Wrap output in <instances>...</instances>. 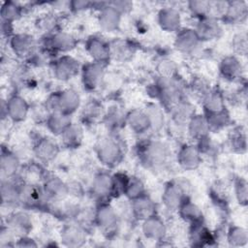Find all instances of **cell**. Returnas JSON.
Here are the masks:
<instances>
[{"mask_svg":"<svg viewBox=\"0 0 248 248\" xmlns=\"http://www.w3.org/2000/svg\"><path fill=\"white\" fill-rule=\"evenodd\" d=\"M82 119L85 122H95L96 120H98L101 116H104L103 114V109H102V105L99 104L97 101L92 100L90 102H88L83 109H82V113H81Z\"/></svg>","mask_w":248,"mask_h":248,"instance_id":"7bdbcfd3","label":"cell"},{"mask_svg":"<svg viewBox=\"0 0 248 248\" xmlns=\"http://www.w3.org/2000/svg\"><path fill=\"white\" fill-rule=\"evenodd\" d=\"M202 156L198 147L193 144L183 145L177 154V162L179 166L186 170H196L202 163Z\"/></svg>","mask_w":248,"mask_h":248,"instance_id":"e0dca14e","label":"cell"},{"mask_svg":"<svg viewBox=\"0 0 248 248\" xmlns=\"http://www.w3.org/2000/svg\"><path fill=\"white\" fill-rule=\"evenodd\" d=\"M177 211L180 217L184 221L190 223V225L203 222V214L202 210L190 199L184 201L177 209Z\"/></svg>","mask_w":248,"mask_h":248,"instance_id":"f546056e","label":"cell"},{"mask_svg":"<svg viewBox=\"0 0 248 248\" xmlns=\"http://www.w3.org/2000/svg\"><path fill=\"white\" fill-rule=\"evenodd\" d=\"M109 44L111 57H115L118 60H126L134 53V46L127 41L116 40Z\"/></svg>","mask_w":248,"mask_h":248,"instance_id":"74e56055","label":"cell"},{"mask_svg":"<svg viewBox=\"0 0 248 248\" xmlns=\"http://www.w3.org/2000/svg\"><path fill=\"white\" fill-rule=\"evenodd\" d=\"M33 150L35 156L40 162L48 163L57 156L59 151V145L53 139L42 137L35 141Z\"/></svg>","mask_w":248,"mask_h":248,"instance_id":"9a60e30c","label":"cell"},{"mask_svg":"<svg viewBox=\"0 0 248 248\" xmlns=\"http://www.w3.org/2000/svg\"><path fill=\"white\" fill-rule=\"evenodd\" d=\"M106 65L98 62H89L81 68V80L84 88L88 91L98 89L105 79Z\"/></svg>","mask_w":248,"mask_h":248,"instance_id":"9c48e42d","label":"cell"},{"mask_svg":"<svg viewBox=\"0 0 248 248\" xmlns=\"http://www.w3.org/2000/svg\"><path fill=\"white\" fill-rule=\"evenodd\" d=\"M51 70L56 79L66 81L76 77L81 69L77 59L64 54L52 61Z\"/></svg>","mask_w":248,"mask_h":248,"instance_id":"52a82bcc","label":"cell"},{"mask_svg":"<svg viewBox=\"0 0 248 248\" xmlns=\"http://www.w3.org/2000/svg\"><path fill=\"white\" fill-rule=\"evenodd\" d=\"M220 74L226 80H238L242 75V65L239 59L234 55L224 57L220 63Z\"/></svg>","mask_w":248,"mask_h":248,"instance_id":"4316f807","label":"cell"},{"mask_svg":"<svg viewBox=\"0 0 248 248\" xmlns=\"http://www.w3.org/2000/svg\"><path fill=\"white\" fill-rule=\"evenodd\" d=\"M191 183L186 179H175L170 181L164 189L162 195V202L169 210H177L181 203L190 199Z\"/></svg>","mask_w":248,"mask_h":248,"instance_id":"3957f363","label":"cell"},{"mask_svg":"<svg viewBox=\"0 0 248 248\" xmlns=\"http://www.w3.org/2000/svg\"><path fill=\"white\" fill-rule=\"evenodd\" d=\"M85 49L94 62L107 65L111 58L110 44L100 36H90L86 40Z\"/></svg>","mask_w":248,"mask_h":248,"instance_id":"ba28073f","label":"cell"},{"mask_svg":"<svg viewBox=\"0 0 248 248\" xmlns=\"http://www.w3.org/2000/svg\"><path fill=\"white\" fill-rule=\"evenodd\" d=\"M195 31L201 42L212 41L220 37L222 27L219 23V19L207 16L199 19Z\"/></svg>","mask_w":248,"mask_h":248,"instance_id":"4fadbf2b","label":"cell"},{"mask_svg":"<svg viewBox=\"0 0 248 248\" xmlns=\"http://www.w3.org/2000/svg\"><path fill=\"white\" fill-rule=\"evenodd\" d=\"M121 14L109 2L102 3L98 16V22L102 30L113 32L117 30L121 20Z\"/></svg>","mask_w":248,"mask_h":248,"instance_id":"5bb4252c","label":"cell"},{"mask_svg":"<svg viewBox=\"0 0 248 248\" xmlns=\"http://www.w3.org/2000/svg\"><path fill=\"white\" fill-rule=\"evenodd\" d=\"M104 121L109 129L117 130L126 123V114L117 108H111L104 114Z\"/></svg>","mask_w":248,"mask_h":248,"instance_id":"ab89813d","label":"cell"},{"mask_svg":"<svg viewBox=\"0 0 248 248\" xmlns=\"http://www.w3.org/2000/svg\"><path fill=\"white\" fill-rule=\"evenodd\" d=\"M170 112L171 113L173 121L177 125L188 124L192 116L195 114L192 105L185 100H181L178 104H176Z\"/></svg>","mask_w":248,"mask_h":248,"instance_id":"e575fe53","label":"cell"},{"mask_svg":"<svg viewBox=\"0 0 248 248\" xmlns=\"http://www.w3.org/2000/svg\"><path fill=\"white\" fill-rule=\"evenodd\" d=\"M229 142L231 148L238 153L246 151V132L242 127H235L232 129L229 136Z\"/></svg>","mask_w":248,"mask_h":248,"instance_id":"8d00e7d4","label":"cell"},{"mask_svg":"<svg viewBox=\"0 0 248 248\" xmlns=\"http://www.w3.org/2000/svg\"><path fill=\"white\" fill-rule=\"evenodd\" d=\"M7 227L13 232L20 233V236L26 235L32 229V220L26 212L16 211L7 219Z\"/></svg>","mask_w":248,"mask_h":248,"instance_id":"83f0119b","label":"cell"},{"mask_svg":"<svg viewBox=\"0 0 248 248\" xmlns=\"http://www.w3.org/2000/svg\"><path fill=\"white\" fill-rule=\"evenodd\" d=\"M111 6H113L121 15L122 14H126L129 11H131L132 7H133V3L128 2V1H113V2H109Z\"/></svg>","mask_w":248,"mask_h":248,"instance_id":"f5cc1de1","label":"cell"},{"mask_svg":"<svg viewBox=\"0 0 248 248\" xmlns=\"http://www.w3.org/2000/svg\"><path fill=\"white\" fill-rule=\"evenodd\" d=\"M1 116L9 117L14 122H21L26 119L31 108L28 103L20 95L15 94L2 103Z\"/></svg>","mask_w":248,"mask_h":248,"instance_id":"8992f818","label":"cell"},{"mask_svg":"<svg viewBox=\"0 0 248 248\" xmlns=\"http://www.w3.org/2000/svg\"><path fill=\"white\" fill-rule=\"evenodd\" d=\"M126 124L137 135H143L151 129L150 122L144 109L134 108L126 114Z\"/></svg>","mask_w":248,"mask_h":248,"instance_id":"d4e9b609","label":"cell"},{"mask_svg":"<svg viewBox=\"0 0 248 248\" xmlns=\"http://www.w3.org/2000/svg\"><path fill=\"white\" fill-rule=\"evenodd\" d=\"M43 189L47 201L60 200L68 195V186L58 177H47L45 179Z\"/></svg>","mask_w":248,"mask_h":248,"instance_id":"f1b7e54d","label":"cell"},{"mask_svg":"<svg viewBox=\"0 0 248 248\" xmlns=\"http://www.w3.org/2000/svg\"><path fill=\"white\" fill-rule=\"evenodd\" d=\"M45 105L50 112L72 115L80 106V96L74 89H65L49 95Z\"/></svg>","mask_w":248,"mask_h":248,"instance_id":"7a4b0ae2","label":"cell"},{"mask_svg":"<svg viewBox=\"0 0 248 248\" xmlns=\"http://www.w3.org/2000/svg\"><path fill=\"white\" fill-rule=\"evenodd\" d=\"M190 239L195 246H207L215 240L211 232L204 226V223L191 225Z\"/></svg>","mask_w":248,"mask_h":248,"instance_id":"4dcf8cb0","label":"cell"},{"mask_svg":"<svg viewBox=\"0 0 248 248\" xmlns=\"http://www.w3.org/2000/svg\"><path fill=\"white\" fill-rule=\"evenodd\" d=\"M94 222L105 232L110 233L115 232L118 227V216L108 202H100L95 211Z\"/></svg>","mask_w":248,"mask_h":248,"instance_id":"8fae6325","label":"cell"},{"mask_svg":"<svg viewBox=\"0 0 248 248\" xmlns=\"http://www.w3.org/2000/svg\"><path fill=\"white\" fill-rule=\"evenodd\" d=\"M234 193L237 202L241 205H246L247 204V195H248V190H247V182L244 178L238 177L234 181Z\"/></svg>","mask_w":248,"mask_h":248,"instance_id":"c3c4849f","label":"cell"},{"mask_svg":"<svg viewBox=\"0 0 248 248\" xmlns=\"http://www.w3.org/2000/svg\"><path fill=\"white\" fill-rule=\"evenodd\" d=\"M247 15L248 6L245 1H229L221 19L230 24H241L246 20Z\"/></svg>","mask_w":248,"mask_h":248,"instance_id":"ffe728a7","label":"cell"},{"mask_svg":"<svg viewBox=\"0 0 248 248\" xmlns=\"http://www.w3.org/2000/svg\"><path fill=\"white\" fill-rule=\"evenodd\" d=\"M201 41L195 31V29L191 28H180L176 32L175 37V47L186 54L193 53L200 45Z\"/></svg>","mask_w":248,"mask_h":248,"instance_id":"2e32d148","label":"cell"},{"mask_svg":"<svg viewBox=\"0 0 248 248\" xmlns=\"http://www.w3.org/2000/svg\"><path fill=\"white\" fill-rule=\"evenodd\" d=\"M15 178H4L1 180V199L3 204L16 205L20 203L21 182H17Z\"/></svg>","mask_w":248,"mask_h":248,"instance_id":"603a6c76","label":"cell"},{"mask_svg":"<svg viewBox=\"0 0 248 248\" xmlns=\"http://www.w3.org/2000/svg\"><path fill=\"white\" fill-rule=\"evenodd\" d=\"M204 116L207 120L210 131H219L224 129L231 121V117L227 109L211 114H204Z\"/></svg>","mask_w":248,"mask_h":248,"instance_id":"f35d334b","label":"cell"},{"mask_svg":"<svg viewBox=\"0 0 248 248\" xmlns=\"http://www.w3.org/2000/svg\"><path fill=\"white\" fill-rule=\"evenodd\" d=\"M19 168L20 162L18 157L9 149L2 147L0 159V170L2 179L15 178L19 171Z\"/></svg>","mask_w":248,"mask_h":248,"instance_id":"cb8c5ba5","label":"cell"},{"mask_svg":"<svg viewBox=\"0 0 248 248\" xmlns=\"http://www.w3.org/2000/svg\"><path fill=\"white\" fill-rule=\"evenodd\" d=\"M16 246H23V247H32V246H37V244L34 242V240L27 235H22L19 237L17 240V243L16 244Z\"/></svg>","mask_w":248,"mask_h":248,"instance_id":"db71d44e","label":"cell"},{"mask_svg":"<svg viewBox=\"0 0 248 248\" xmlns=\"http://www.w3.org/2000/svg\"><path fill=\"white\" fill-rule=\"evenodd\" d=\"M204 113L211 114L226 109V100L222 91L218 88H210V90L202 99Z\"/></svg>","mask_w":248,"mask_h":248,"instance_id":"484cf974","label":"cell"},{"mask_svg":"<svg viewBox=\"0 0 248 248\" xmlns=\"http://www.w3.org/2000/svg\"><path fill=\"white\" fill-rule=\"evenodd\" d=\"M94 6V3L89 1H72L69 3V7L75 12H80L87 10Z\"/></svg>","mask_w":248,"mask_h":248,"instance_id":"816d5d0a","label":"cell"},{"mask_svg":"<svg viewBox=\"0 0 248 248\" xmlns=\"http://www.w3.org/2000/svg\"><path fill=\"white\" fill-rule=\"evenodd\" d=\"M87 235L83 226L78 224L66 225L61 232V240L66 246L78 247L86 241Z\"/></svg>","mask_w":248,"mask_h":248,"instance_id":"d6986e66","label":"cell"},{"mask_svg":"<svg viewBox=\"0 0 248 248\" xmlns=\"http://www.w3.org/2000/svg\"><path fill=\"white\" fill-rule=\"evenodd\" d=\"M144 194L146 193H145V188L142 181L139 177L129 176L126 187H125L124 195L132 201Z\"/></svg>","mask_w":248,"mask_h":248,"instance_id":"b9f144b4","label":"cell"},{"mask_svg":"<svg viewBox=\"0 0 248 248\" xmlns=\"http://www.w3.org/2000/svg\"><path fill=\"white\" fill-rule=\"evenodd\" d=\"M91 193L100 202H107V200L113 197V178L108 172L97 173L91 184Z\"/></svg>","mask_w":248,"mask_h":248,"instance_id":"7c38bea8","label":"cell"},{"mask_svg":"<svg viewBox=\"0 0 248 248\" xmlns=\"http://www.w3.org/2000/svg\"><path fill=\"white\" fill-rule=\"evenodd\" d=\"M99 161L108 168L117 166L123 159V147L120 140L114 136L102 138L96 146Z\"/></svg>","mask_w":248,"mask_h":248,"instance_id":"277c9868","label":"cell"},{"mask_svg":"<svg viewBox=\"0 0 248 248\" xmlns=\"http://www.w3.org/2000/svg\"><path fill=\"white\" fill-rule=\"evenodd\" d=\"M187 6L190 13L199 19L209 16L210 1H189Z\"/></svg>","mask_w":248,"mask_h":248,"instance_id":"f6af8a7d","label":"cell"},{"mask_svg":"<svg viewBox=\"0 0 248 248\" xmlns=\"http://www.w3.org/2000/svg\"><path fill=\"white\" fill-rule=\"evenodd\" d=\"M187 125L189 135L196 140H199L206 136H209L210 130L204 114L195 113Z\"/></svg>","mask_w":248,"mask_h":248,"instance_id":"1f68e13d","label":"cell"},{"mask_svg":"<svg viewBox=\"0 0 248 248\" xmlns=\"http://www.w3.org/2000/svg\"><path fill=\"white\" fill-rule=\"evenodd\" d=\"M138 156L145 168L157 170L167 164L170 150L164 142L147 139L138 145Z\"/></svg>","mask_w":248,"mask_h":248,"instance_id":"6da1fadb","label":"cell"},{"mask_svg":"<svg viewBox=\"0 0 248 248\" xmlns=\"http://www.w3.org/2000/svg\"><path fill=\"white\" fill-rule=\"evenodd\" d=\"M232 46L235 53L245 55L247 52V36L245 33L236 34L232 41Z\"/></svg>","mask_w":248,"mask_h":248,"instance_id":"f907efd6","label":"cell"},{"mask_svg":"<svg viewBox=\"0 0 248 248\" xmlns=\"http://www.w3.org/2000/svg\"><path fill=\"white\" fill-rule=\"evenodd\" d=\"M131 209L134 217L141 221L157 214L156 203L146 194L132 200Z\"/></svg>","mask_w":248,"mask_h":248,"instance_id":"ac0fdd59","label":"cell"},{"mask_svg":"<svg viewBox=\"0 0 248 248\" xmlns=\"http://www.w3.org/2000/svg\"><path fill=\"white\" fill-rule=\"evenodd\" d=\"M37 25L42 31L48 35L57 31L56 27L58 25V21L56 17L53 16L52 15H46L45 16L39 18Z\"/></svg>","mask_w":248,"mask_h":248,"instance_id":"7dc6e473","label":"cell"},{"mask_svg":"<svg viewBox=\"0 0 248 248\" xmlns=\"http://www.w3.org/2000/svg\"><path fill=\"white\" fill-rule=\"evenodd\" d=\"M190 87H191L193 94L201 97L202 99L210 90V86L208 85L206 80L204 78H202V77H197V78H193V80L190 84Z\"/></svg>","mask_w":248,"mask_h":248,"instance_id":"681fc988","label":"cell"},{"mask_svg":"<svg viewBox=\"0 0 248 248\" xmlns=\"http://www.w3.org/2000/svg\"><path fill=\"white\" fill-rule=\"evenodd\" d=\"M166 232L165 223L157 214L142 221V233L150 240H163L165 238Z\"/></svg>","mask_w":248,"mask_h":248,"instance_id":"44dd1931","label":"cell"},{"mask_svg":"<svg viewBox=\"0 0 248 248\" xmlns=\"http://www.w3.org/2000/svg\"><path fill=\"white\" fill-rule=\"evenodd\" d=\"M181 17L173 7H165L158 13V24L167 32H177L180 29Z\"/></svg>","mask_w":248,"mask_h":248,"instance_id":"7402d4cb","label":"cell"},{"mask_svg":"<svg viewBox=\"0 0 248 248\" xmlns=\"http://www.w3.org/2000/svg\"><path fill=\"white\" fill-rule=\"evenodd\" d=\"M13 52L19 58L28 60L37 51V41L29 34H14L9 41Z\"/></svg>","mask_w":248,"mask_h":248,"instance_id":"30bf717a","label":"cell"},{"mask_svg":"<svg viewBox=\"0 0 248 248\" xmlns=\"http://www.w3.org/2000/svg\"><path fill=\"white\" fill-rule=\"evenodd\" d=\"M143 109L148 116L151 130L156 132L160 131L163 128L165 123L163 108L154 103H149L145 106Z\"/></svg>","mask_w":248,"mask_h":248,"instance_id":"d590c367","label":"cell"},{"mask_svg":"<svg viewBox=\"0 0 248 248\" xmlns=\"http://www.w3.org/2000/svg\"><path fill=\"white\" fill-rule=\"evenodd\" d=\"M76 46L77 40L72 34L63 31H56L52 34L46 35L43 49L51 55L71 51L76 47Z\"/></svg>","mask_w":248,"mask_h":248,"instance_id":"5b68a950","label":"cell"},{"mask_svg":"<svg viewBox=\"0 0 248 248\" xmlns=\"http://www.w3.org/2000/svg\"><path fill=\"white\" fill-rule=\"evenodd\" d=\"M157 72L161 78H176L177 65L172 60L163 59L157 65Z\"/></svg>","mask_w":248,"mask_h":248,"instance_id":"bcb514c9","label":"cell"},{"mask_svg":"<svg viewBox=\"0 0 248 248\" xmlns=\"http://www.w3.org/2000/svg\"><path fill=\"white\" fill-rule=\"evenodd\" d=\"M71 123V115L61 112H50L46 121L48 131L55 136H60Z\"/></svg>","mask_w":248,"mask_h":248,"instance_id":"d6a6232c","label":"cell"},{"mask_svg":"<svg viewBox=\"0 0 248 248\" xmlns=\"http://www.w3.org/2000/svg\"><path fill=\"white\" fill-rule=\"evenodd\" d=\"M22 15V8L16 2L6 1L3 2L1 7V17L4 21L14 22L18 19Z\"/></svg>","mask_w":248,"mask_h":248,"instance_id":"60d3db41","label":"cell"},{"mask_svg":"<svg viewBox=\"0 0 248 248\" xmlns=\"http://www.w3.org/2000/svg\"><path fill=\"white\" fill-rule=\"evenodd\" d=\"M62 143L69 148H76L79 146L82 141L83 132L82 128L77 123H71L66 130L60 135Z\"/></svg>","mask_w":248,"mask_h":248,"instance_id":"836d02e7","label":"cell"},{"mask_svg":"<svg viewBox=\"0 0 248 248\" xmlns=\"http://www.w3.org/2000/svg\"><path fill=\"white\" fill-rule=\"evenodd\" d=\"M227 239L232 246H243L246 244L248 235L245 229L238 226H232L227 232Z\"/></svg>","mask_w":248,"mask_h":248,"instance_id":"ee69618b","label":"cell"}]
</instances>
